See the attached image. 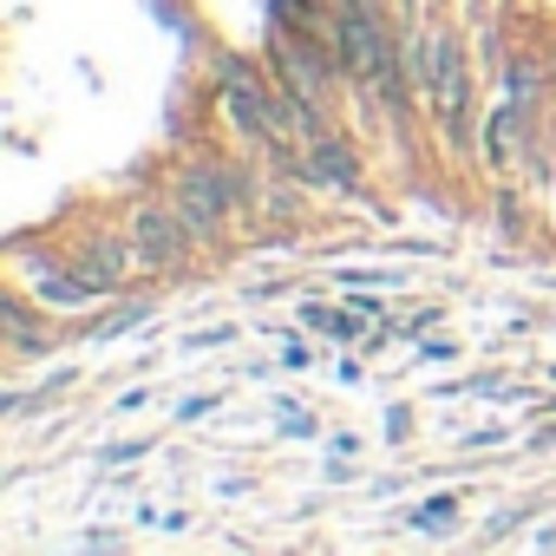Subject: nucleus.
I'll return each instance as SVG.
<instances>
[{
    "mask_svg": "<svg viewBox=\"0 0 556 556\" xmlns=\"http://www.w3.org/2000/svg\"><path fill=\"white\" fill-rule=\"evenodd\" d=\"M334 60H341V73H348V79L374 86L387 112H406V79H400V66H406V60L393 53V40H387L380 14H341V21H334Z\"/></svg>",
    "mask_w": 556,
    "mask_h": 556,
    "instance_id": "nucleus-1",
    "label": "nucleus"
},
{
    "mask_svg": "<svg viewBox=\"0 0 556 556\" xmlns=\"http://www.w3.org/2000/svg\"><path fill=\"white\" fill-rule=\"evenodd\" d=\"M432 112L452 151H471V66H465V40L458 34H432Z\"/></svg>",
    "mask_w": 556,
    "mask_h": 556,
    "instance_id": "nucleus-2",
    "label": "nucleus"
},
{
    "mask_svg": "<svg viewBox=\"0 0 556 556\" xmlns=\"http://www.w3.org/2000/svg\"><path fill=\"white\" fill-rule=\"evenodd\" d=\"M216 73H223V105H229L236 131L262 138V144H282V138H289L295 112H289V99H282V92H275V86H262V79H255L242 60H216Z\"/></svg>",
    "mask_w": 556,
    "mask_h": 556,
    "instance_id": "nucleus-3",
    "label": "nucleus"
},
{
    "mask_svg": "<svg viewBox=\"0 0 556 556\" xmlns=\"http://www.w3.org/2000/svg\"><path fill=\"white\" fill-rule=\"evenodd\" d=\"M229 210H242V184L223 170V164H197V170H184V184H177V216L190 223V236H216L223 229V216Z\"/></svg>",
    "mask_w": 556,
    "mask_h": 556,
    "instance_id": "nucleus-4",
    "label": "nucleus"
},
{
    "mask_svg": "<svg viewBox=\"0 0 556 556\" xmlns=\"http://www.w3.org/2000/svg\"><path fill=\"white\" fill-rule=\"evenodd\" d=\"M131 255H138L151 275L184 268V255H190V223H184L177 210H157V203L131 210Z\"/></svg>",
    "mask_w": 556,
    "mask_h": 556,
    "instance_id": "nucleus-5",
    "label": "nucleus"
},
{
    "mask_svg": "<svg viewBox=\"0 0 556 556\" xmlns=\"http://www.w3.org/2000/svg\"><path fill=\"white\" fill-rule=\"evenodd\" d=\"M302 177L308 184H334V190H361V157L334 131H315L308 151H302Z\"/></svg>",
    "mask_w": 556,
    "mask_h": 556,
    "instance_id": "nucleus-6",
    "label": "nucleus"
},
{
    "mask_svg": "<svg viewBox=\"0 0 556 556\" xmlns=\"http://www.w3.org/2000/svg\"><path fill=\"white\" fill-rule=\"evenodd\" d=\"M14 275H21V282H27V289L47 302V308H53V302H60V308H79V302H92V289L79 282V275H66L60 262H53V268H40V255H21V262H14Z\"/></svg>",
    "mask_w": 556,
    "mask_h": 556,
    "instance_id": "nucleus-7",
    "label": "nucleus"
},
{
    "mask_svg": "<svg viewBox=\"0 0 556 556\" xmlns=\"http://www.w3.org/2000/svg\"><path fill=\"white\" fill-rule=\"evenodd\" d=\"M73 275H79L92 295H112V289H125V249H118L112 236H92V242L73 255Z\"/></svg>",
    "mask_w": 556,
    "mask_h": 556,
    "instance_id": "nucleus-8",
    "label": "nucleus"
},
{
    "mask_svg": "<svg viewBox=\"0 0 556 556\" xmlns=\"http://www.w3.org/2000/svg\"><path fill=\"white\" fill-rule=\"evenodd\" d=\"M517 131H523V99L491 105V118H484V164H491V170H510V157H517Z\"/></svg>",
    "mask_w": 556,
    "mask_h": 556,
    "instance_id": "nucleus-9",
    "label": "nucleus"
},
{
    "mask_svg": "<svg viewBox=\"0 0 556 556\" xmlns=\"http://www.w3.org/2000/svg\"><path fill=\"white\" fill-rule=\"evenodd\" d=\"M0 321H8V341H14L21 354H34V348H47V334L34 328V315H27V302H21V295L8 302V315H0Z\"/></svg>",
    "mask_w": 556,
    "mask_h": 556,
    "instance_id": "nucleus-10",
    "label": "nucleus"
},
{
    "mask_svg": "<svg viewBox=\"0 0 556 556\" xmlns=\"http://www.w3.org/2000/svg\"><path fill=\"white\" fill-rule=\"evenodd\" d=\"M452 517H458V497H452V491H439V497H426V504H419V510H413L406 523H413V530H432V536H439V530H452Z\"/></svg>",
    "mask_w": 556,
    "mask_h": 556,
    "instance_id": "nucleus-11",
    "label": "nucleus"
},
{
    "mask_svg": "<svg viewBox=\"0 0 556 556\" xmlns=\"http://www.w3.org/2000/svg\"><path fill=\"white\" fill-rule=\"evenodd\" d=\"M268 21H289L302 34H321V0H268Z\"/></svg>",
    "mask_w": 556,
    "mask_h": 556,
    "instance_id": "nucleus-12",
    "label": "nucleus"
},
{
    "mask_svg": "<svg viewBox=\"0 0 556 556\" xmlns=\"http://www.w3.org/2000/svg\"><path fill=\"white\" fill-rule=\"evenodd\" d=\"M144 315H151V302H125L112 321H99L92 328V341H118V334H131V328H144Z\"/></svg>",
    "mask_w": 556,
    "mask_h": 556,
    "instance_id": "nucleus-13",
    "label": "nucleus"
},
{
    "mask_svg": "<svg viewBox=\"0 0 556 556\" xmlns=\"http://www.w3.org/2000/svg\"><path fill=\"white\" fill-rule=\"evenodd\" d=\"M302 328H308V334H341V341H348V334H354L361 321H341L334 308H321V302H308V308H302Z\"/></svg>",
    "mask_w": 556,
    "mask_h": 556,
    "instance_id": "nucleus-14",
    "label": "nucleus"
},
{
    "mask_svg": "<svg viewBox=\"0 0 556 556\" xmlns=\"http://www.w3.org/2000/svg\"><path fill=\"white\" fill-rule=\"evenodd\" d=\"M504 86H510V99H523V105H530L543 79H536V66H530V60H510V66H504Z\"/></svg>",
    "mask_w": 556,
    "mask_h": 556,
    "instance_id": "nucleus-15",
    "label": "nucleus"
},
{
    "mask_svg": "<svg viewBox=\"0 0 556 556\" xmlns=\"http://www.w3.org/2000/svg\"><path fill=\"white\" fill-rule=\"evenodd\" d=\"M144 452H151V439H125V445H105V465H131Z\"/></svg>",
    "mask_w": 556,
    "mask_h": 556,
    "instance_id": "nucleus-16",
    "label": "nucleus"
},
{
    "mask_svg": "<svg viewBox=\"0 0 556 556\" xmlns=\"http://www.w3.org/2000/svg\"><path fill=\"white\" fill-rule=\"evenodd\" d=\"M210 406H216V393H190V400H184V406H177V419H203V413H210Z\"/></svg>",
    "mask_w": 556,
    "mask_h": 556,
    "instance_id": "nucleus-17",
    "label": "nucleus"
},
{
    "mask_svg": "<svg viewBox=\"0 0 556 556\" xmlns=\"http://www.w3.org/2000/svg\"><path fill=\"white\" fill-rule=\"evenodd\" d=\"M549 380H556V367H549Z\"/></svg>",
    "mask_w": 556,
    "mask_h": 556,
    "instance_id": "nucleus-18",
    "label": "nucleus"
}]
</instances>
